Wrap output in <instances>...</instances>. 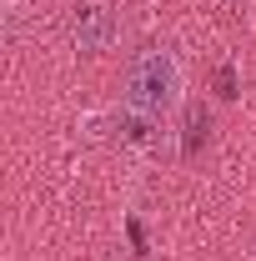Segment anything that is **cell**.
Returning a JSON list of instances; mask_svg holds the SVG:
<instances>
[{
  "mask_svg": "<svg viewBox=\"0 0 256 261\" xmlns=\"http://www.w3.org/2000/svg\"><path fill=\"white\" fill-rule=\"evenodd\" d=\"M176 96V61L171 50L161 45H141L136 56L126 61V130L131 136H146L156 126V116L171 106Z\"/></svg>",
  "mask_w": 256,
  "mask_h": 261,
  "instance_id": "obj_1",
  "label": "cell"
},
{
  "mask_svg": "<svg viewBox=\"0 0 256 261\" xmlns=\"http://www.w3.org/2000/svg\"><path fill=\"white\" fill-rule=\"evenodd\" d=\"M231 86H236V75H231V70H221V75H216V91H221V96H236Z\"/></svg>",
  "mask_w": 256,
  "mask_h": 261,
  "instance_id": "obj_4",
  "label": "cell"
},
{
  "mask_svg": "<svg viewBox=\"0 0 256 261\" xmlns=\"http://www.w3.org/2000/svg\"><path fill=\"white\" fill-rule=\"evenodd\" d=\"M70 31H75V45H81L86 56H96V50H106V45H111L116 20H111V10H106V5H81Z\"/></svg>",
  "mask_w": 256,
  "mask_h": 261,
  "instance_id": "obj_2",
  "label": "cell"
},
{
  "mask_svg": "<svg viewBox=\"0 0 256 261\" xmlns=\"http://www.w3.org/2000/svg\"><path fill=\"white\" fill-rule=\"evenodd\" d=\"M196 136H206V111L186 116V151H196Z\"/></svg>",
  "mask_w": 256,
  "mask_h": 261,
  "instance_id": "obj_3",
  "label": "cell"
}]
</instances>
